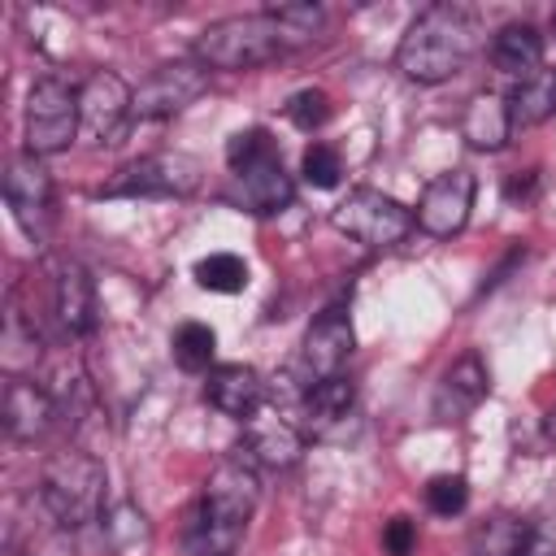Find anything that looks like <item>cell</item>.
<instances>
[{
	"label": "cell",
	"mask_w": 556,
	"mask_h": 556,
	"mask_svg": "<svg viewBox=\"0 0 556 556\" xmlns=\"http://www.w3.org/2000/svg\"><path fill=\"white\" fill-rule=\"evenodd\" d=\"M352 408H356V387L343 374L308 382V395H304V408H300V430L330 434L334 426H343L352 417Z\"/></svg>",
	"instance_id": "cell-19"
},
{
	"label": "cell",
	"mask_w": 556,
	"mask_h": 556,
	"mask_svg": "<svg viewBox=\"0 0 556 556\" xmlns=\"http://www.w3.org/2000/svg\"><path fill=\"white\" fill-rule=\"evenodd\" d=\"M208 87V70L200 61H169L156 65L139 87H135V117L139 122H156V117H174L187 104H195Z\"/></svg>",
	"instance_id": "cell-11"
},
{
	"label": "cell",
	"mask_w": 556,
	"mask_h": 556,
	"mask_svg": "<svg viewBox=\"0 0 556 556\" xmlns=\"http://www.w3.org/2000/svg\"><path fill=\"white\" fill-rule=\"evenodd\" d=\"M78 135H83L78 91L65 78L43 74L26 96V152L43 161L52 152H65Z\"/></svg>",
	"instance_id": "cell-6"
},
{
	"label": "cell",
	"mask_w": 556,
	"mask_h": 556,
	"mask_svg": "<svg viewBox=\"0 0 556 556\" xmlns=\"http://www.w3.org/2000/svg\"><path fill=\"white\" fill-rule=\"evenodd\" d=\"M48 304H52V317H56L61 334H91V330H96L100 300H96V282H91V274H87L78 261H70V256L52 261Z\"/></svg>",
	"instance_id": "cell-14"
},
{
	"label": "cell",
	"mask_w": 556,
	"mask_h": 556,
	"mask_svg": "<svg viewBox=\"0 0 556 556\" xmlns=\"http://www.w3.org/2000/svg\"><path fill=\"white\" fill-rule=\"evenodd\" d=\"M552 35H556V13H552Z\"/></svg>",
	"instance_id": "cell-33"
},
{
	"label": "cell",
	"mask_w": 556,
	"mask_h": 556,
	"mask_svg": "<svg viewBox=\"0 0 556 556\" xmlns=\"http://www.w3.org/2000/svg\"><path fill=\"white\" fill-rule=\"evenodd\" d=\"M460 135L469 139V148L478 152H500L513 135V117H508V96L495 91H478L465 113H460Z\"/></svg>",
	"instance_id": "cell-20"
},
{
	"label": "cell",
	"mask_w": 556,
	"mask_h": 556,
	"mask_svg": "<svg viewBox=\"0 0 556 556\" xmlns=\"http://www.w3.org/2000/svg\"><path fill=\"white\" fill-rule=\"evenodd\" d=\"M330 222H334V230L339 235H348V239H356V243H365V248H395V243H404L408 235H413V226H417V213L413 208H404L395 195H387V191H374V187H356V191H348V200L330 213Z\"/></svg>",
	"instance_id": "cell-7"
},
{
	"label": "cell",
	"mask_w": 556,
	"mask_h": 556,
	"mask_svg": "<svg viewBox=\"0 0 556 556\" xmlns=\"http://www.w3.org/2000/svg\"><path fill=\"white\" fill-rule=\"evenodd\" d=\"M256 500H261L256 465L243 452L226 456L208 473L200 504L187 513V526H182L187 556H235L243 543V530L256 513Z\"/></svg>",
	"instance_id": "cell-1"
},
{
	"label": "cell",
	"mask_w": 556,
	"mask_h": 556,
	"mask_svg": "<svg viewBox=\"0 0 556 556\" xmlns=\"http://www.w3.org/2000/svg\"><path fill=\"white\" fill-rule=\"evenodd\" d=\"M226 165L239 182V204L256 217H269V213H282L295 195V182L282 165V152L274 143L269 130L252 126V130H239L230 135L226 143Z\"/></svg>",
	"instance_id": "cell-5"
},
{
	"label": "cell",
	"mask_w": 556,
	"mask_h": 556,
	"mask_svg": "<svg viewBox=\"0 0 556 556\" xmlns=\"http://www.w3.org/2000/svg\"><path fill=\"white\" fill-rule=\"evenodd\" d=\"M39 500L56 526L83 530L104 508V465L83 447H61L39 469Z\"/></svg>",
	"instance_id": "cell-4"
},
{
	"label": "cell",
	"mask_w": 556,
	"mask_h": 556,
	"mask_svg": "<svg viewBox=\"0 0 556 556\" xmlns=\"http://www.w3.org/2000/svg\"><path fill=\"white\" fill-rule=\"evenodd\" d=\"M426 504H430V513H439V517H456V513H465V504H469V482H465L460 473H439V478L426 482Z\"/></svg>",
	"instance_id": "cell-28"
},
{
	"label": "cell",
	"mask_w": 556,
	"mask_h": 556,
	"mask_svg": "<svg viewBox=\"0 0 556 556\" xmlns=\"http://www.w3.org/2000/svg\"><path fill=\"white\" fill-rule=\"evenodd\" d=\"M382 547H387V556H413V547H417V521L413 517H391L382 526Z\"/></svg>",
	"instance_id": "cell-29"
},
{
	"label": "cell",
	"mask_w": 556,
	"mask_h": 556,
	"mask_svg": "<svg viewBox=\"0 0 556 556\" xmlns=\"http://www.w3.org/2000/svg\"><path fill=\"white\" fill-rule=\"evenodd\" d=\"M486 391H491L486 361H482L473 348L460 352V356L443 369V378H439V387H434V421H443V426L465 421V417L486 400Z\"/></svg>",
	"instance_id": "cell-16"
},
{
	"label": "cell",
	"mask_w": 556,
	"mask_h": 556,
	"mask_svg": "<svg viewBox=\"0 0 556 556\" xmlns=\"http://www.w3.org/2000/svg\"><path fill=\"white\" fill-rule=\"evenodd\" d=\"M534 187H539V169H521L504 182V200H530Z\"/></svg>",
	"instance_id": "cell-30"
},
{
	"label": "cell",
	"mask_w": 556,
	"mask_h": 556,
	"mask_svg": "<svg viewBox=\"0 0 556 556\" xmlns=\"http://www.w3.org/2000/svg\"><path fill=\"white\" fill-rule=\"evenodd\" d=\"M200 187V161L187 152H152L130 165H122L100 195L109 200H169V195H191Z\"/></svg>",
	"instance_id": "cell-8"
},
{
	"label": "cell",
	"mask_w": 556,
	"mask_h": 556,
	"mask_svg": "<svg viewBox=\"0 0 556 556\" xmlns=\"http://www.w3.org/2000/svg\"><path fill=\"white\" fill-rule=\"evenodd\" d=\"M300 174H304V182L317 187V191L339 187V178H343V156H339V148H330V143H308L304 156H300Z\"/></svg>",
	"instance_id": "cell-26"
},
{
	"label": "cell",
	"mask_w": 556,
	"mask_h": 556,
	"mask_svg": "<svg viewBox=\"0 0 556 556\" xmlns=\"http://www.w3.org/2000/svg\"><path fill=\"white\" fill-rule=\"evenodd\" d=\"M265 395H269V387L261 382V374L252 365H217V369H208L204 400L217 413L235 417V421H248L252 413H261L265 408Z\"/></svg>",
	"instance_id": "cell-18"
},
{
	"label": "cell",
	"mask_w": 556,
	"mask_h": 556,
	"mask_svg": "<svg viewBox=\"0 0 556 556\" xmlns=\"http://www.w3.org/2000/svg\"><path fill=\"white\" fill-rule=\"evenodd\" d=\"M521 556H556V534L534 526L530 539H526V547H521Z\"/></svg>",
	"instance_id": "cell-31"
},
{
	"label": "cell",
	"mask_w": 556,
	"mask_h": 556,
	"mask_svg": "<svg viewBox=\"0 0 556 556\" xmlns=\"http://www.w3.org/2000/svg\"><path fill=\"white\" fill-rule=\"evenodd\" d=\"M300 447H304V430L291 417H282L278 408H261L243 421V456L252 465L287 469V465H295Z\"/></svg>",
	"instance_id": "cell-17"
},
{
	"label": "cell",
	"mask_w": 556,
	"mask_h": 556,
	"mask_svg": "<svg viewBox=\"0 0 556 556\" xmlns=\"http://www.w3.org/2000/svg\"><path fill=\"white\" fill-rule=\"evenodd\" d=\"M195 282L204 291H217V295H235L248 287V265L243 256L235 252H208L204 261H195Z\"/></svg>",
	"instance_id": "cell-25"
},
{
	"label": "cell",
	"mask_w": 556,
	"mask_h": 556,
	"mask_svg": "<svg viewBox=\"0 0 556 556\" xmlns=\"http://www.w3.org/2000/svg\"><path fill=\"white\" fill-rule=\"evenodd\" d=\"M491 61H495V70L517 74V78L534 74L543 65V35H539V26H530V22L500 26L495 39H491Z\"/></svg>",
	"instance_id": "cell-21"
},
{
	"label": "cell",
	"mask_w": 556,
	"mask_h": 556,
	"mask_svg": "<svg viewBox=\"0 0 556 556\" xmlns=\"http://www.w3.org/2000/svg\"><path fill=\"white\" fill-rule=\"evenodd\" d=\"M304 352V374H308V382H321V378H339L343 374V365H348V356H352V348H356V334H352V317H348V308L343 304H326L313 321H308V330H304V343H300Z\"/></svg>",
	"instance_id": "cell-13"
},
{
	"label": "cell",
	"mask_w": 556,
	"mask_h": 556,
	"mask_svg": "<svg viewBox=\"0 0 556 556\" xmlns=\"http://www.w3.org/2000/svg\"><path fill=\"white\" fill-rule=\"evenodd\" d=\"M530 530L534 526L526 517L495 513V517H486V521H478L469 530V556H521Z\"/></svg>",
	"instance_id": "cell-23"
},
{
	"label": "cell",
	"mask_w": 556,
	"mask_h": 556,
	"mask_svg": "<svg viewBox=\"0 0 556 556\" xmlns=\"http://www.w3.org/2000/svg\"><path fill=\"white\" fill-rule=\"evenodd\" d=\"M78 113L87 143H113L122 126L135 117V87L113 70H96L78 87Z\"/></svg>",
	"instance_id": "cell-10"
},
{
	"label": "cell",
	"mask_w": 556,
	"mask_h": 556,
	"mask_svg": "<svg viewBox=\"0 0 556 556\" xmlns=\"http://www.w3.org/2000/svg\"><path fill=\"white\" fill-rule=\"evenodd\" d=\"M291 48L282 22L274 9L265 13H235L222 22H208L195 35V61L204 70H256L269 65L274 56H282Z\"/></svg>",
	"instance_id": "cell-3"
},
{
	"label": "cell",
	"mask_w": 556,
	"mask_h": 556,
	"mask_svg": "<svg viewBox=\"0 0 556 556\" xmlns=\"http://www.w3.org/2000/svg\"><path fill=\"white\" fill-rule=\"evenodd\" d=\"M543 434H547V439L556 443V404H552V408L543 413Z\"/></svg>",
	"instance_id": "cell-32"
},
{
	"label": "cell",
	"mask_w": 556,
	"mask_h": 556,
	"mask_svg": "<svg viewBox=\"0 0 556 556\" xmlns=\"http://www.w3.org/2000/svg\"><path fill=\"white\" fill-rule=\"evenodd\" d=\"M282 113H287L291 126H300V130H317V126L330 122V96H326L321 87H304V91H295V96L282 104Z\"/></svg>",
	"instance_id": "cell-27"
},
{
	"label": "cell",
	"mask_w": 556,
	"mask_h": 556,
	"mask_svg": "<svg viewBox=\"0 0 556 556\" xmlns=\"http://www.w3.org/2000/svg\"><path fill=\"white\" fill-rule=\"evenodd\" d=\"M213 352H217L213 326H204V321H182V326L174 330V361H178V369L204 374V369L213 365Z\"/></svg>",
	"instance_id": "cell-24"
},
{
	"label": "cell",
	"mask_w": 556,
	"mask_h": 556,
	"mask_svg": "<svg viewBox=\"0 0 556 556\" xmlns=\"http://www.w3.org/2000/svg\"><path fill=\"white\" fill-rule=\"evenodd\" d=\"M556 113V70H534L526 78H517V87L508 91V117L513 130L521 126H539Z\"/></svg>",
	"instance_id": "cell-22"
},
{
	"label": "cell",
	"mask_w": 556,
	"mask_h": 556,
	"mask_svg": "<svg viewBox=\"0 0 556 556\" xmlns=\"http://www.w3.org/2000/svg\"><path fill=\"white\" fill-rule=\"evenodd\" d=\"M0 417H4V434L17 439V443H35L43 439L56 417H61V404L30 378H17L9 374L4 378V395H0Z\"/></svg>",
	"instance_id": "cell-15"
},
{
	"label": "cell",
	"mask_w": 556,
	"mask_h": 556,
	"mask_svg": "<svg viewBox=\"0 0 556 556\" xmlns=\"http://www.w3.org/2000/svg\"><path fill=\"white\" fill-rule=\"evenodd\" d=\"M4 204L13 213V222L35 239V243H48L52 235V222H56V187H52V174L43 169L39 156H13L9 169H4Z\"/></svg>",
	"instance_id": "cell-9"
},
{
	"label": "cell",
	"mask_w": 556,
	"mask_h": 556,
	"mask_svg": "<svg viewBox=\"0 0 556 556\" xmlns=\"http://www.w3.org/2000/svg\"><path fill=\"white\" fill-rule=\"evenodd\" d=\"M473 191H478V182L469 169H447V174L430 178L417 200V226L434 239L460 235L469 222V208H473Z\"/></svg>",
	"instance_id": "cell-12"
},
{
	"label": "cell",
	"mask_w": 556,
	"mask_h": 556,
	"mask_svg": "<svg viewBox=\"0 0 556 556\" xmlns=\"http://www.w3.org/2000/svg\"><path fill=\"white\" fill-rule=\"evenodd\" d=\"M478 43H482L478 13L469 4L439 0V4H426L408 22V30L395 48V65L404 78L434 87V83H447L452 74H460L465 61L478 52Z\"/></svg>",
	"instance_id": "cell-2"
}]
</instances>
